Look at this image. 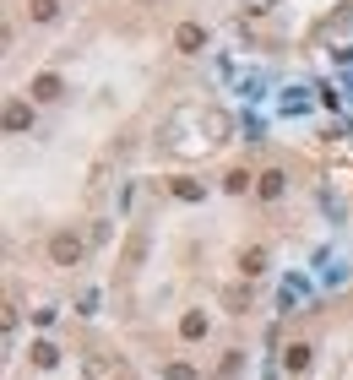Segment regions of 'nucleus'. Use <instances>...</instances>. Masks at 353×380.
I'll return each instance as SVG.
<instances>
[{
    "label": "nucleus",
    "instance_id": "1",
    "mask_svg": "<svg viewBox=\"0 0 353 380\" xmlns=\"http://www.w3.org/2000/svg\"><path fill=\"white\" fill-rule=\"evenodd\" d=\"M49 261H55V266H76V261H82V240L60 228V234L49 240Z\"/></svg>",
    "mask_w": 353,
    "mask_h": 380
},
{
    "label": "nucleus",
    "instance_id": "2",
    "mask_svg": "<svg viewBox=\"0 0 353 380\" xmlns=\"http://www.w3.org/2000/svg\"><path fill=\"white\" fill-rule=\"evenodd\" d=\"M174 49H180V55H201V49H207V27H201V22H180V27H174Z\"/></svg>",
    "mask_w": 353,
    "mask_h": 380
},
{
    "label": "nucleus",
    "instance_id": "3",
    "mask_svg": "<svg viewBox=\"0 0 353 380\" xmlns=\"http://www.w3.org/2000/svg\"><path fill=\"white\" fill-rule=\"evenodd\" d=\"M283 190H288V174H283V169H267V174L255 180V196H261V201H277Z\"/></svg>",
    "mask_w": 353,
    "mask_h": 380
},
{
    "label": "nucleus",
    "instance_id": "4",
    "mask_svg": "<svg viewBox=\"0 0 353 380\" xmlns=\"http://www.w3.org/2000/svg\"><path fill=\"white\" fill-rule=\"evenodd\" d=\"M27 125H33V109H27L22 98H11V103H6V131H11V136H22Z\"/></svg>",
    "mask_w": 353,
    "mask_h": 380
},
{
    "label": "nucleus",
    "instance_id": "5",
    "mask_svg": "<svg viewBox=\"0 0 353 380\" xmlns=\"http://www.w3.org/2000/svg\"><path fill=\"white\" fill-rule=\"evenodd\" d=\"M27 93H33L39 103H55V98H60V77H49V71H44V77H33V87H27Z\"/></svg>",
    "mask_w": 353,
    "mask_h": 380
},
{
    "label": "nucleus",
    "instance_id": "6",
    "mask_svg": "<svg viewBox=\"0 0 353 380\" xmlns=\"http://www.w3.org/2000/svg\"><path fill=\"white\" fill-rule=\"evenodd\" d=\"M27 17L33 22H55L60 17V0H27Z\"/></svg>",
    "mask_w": 353,
    "mask_h": 380
},
{
    "label": "nucleus",
    "instance_id": "7",
    "mask_svg": "<svg viewBox=\"0 0 353 380\" xmlns=\"http://www.w3.org/2000/svg\"><path fill=\"white\" fill-rule=\"evenodd\" d=\"M180 337H190V342H196V337H207V315H201V310H190V315L180 320Z\"/></svg>",
    "mask_w": 353,
    "mask_h": 380
},
{
    "label": "nucleus",
    "instance_id": "8",
    "mask_svg": "<svg viewBox=\"0 0 353 380\" xmlns=\"http://www.w3.org/2000/svg\"><path fill=\"white\" fill-rule=\"evenodd\" d=\"M283 364H288L293 375H299V369H310V342H293L288 353H283Z\"/></svg>",
    "mask_w": 353,
    "mask_h": 380
},
{
    "label": "nucleus",
    "instance_id": "9",
    "mask_svg": "<svg viewBox=\"0 0 353 380\" xmlns=\"http://www.w3.org/2000/svg\"><path fill=\"white\" fill-rule=\"evenodd\" d=\"M239 272H245V277H261V272H267V250H245V256H239Z\"/></svg>",
    "mask_w": 353,
    "mask_h": 380
},
{
    "label": "nucleus",
    "instance_id": "10",
    "mask_svg": "<svg viewBox=\"0 0 353 380\" xmlns=\"http://www.w3.org/2000/svg\"><path fill=\"white\" fill-rule=\"evenodd\" d=\"M223 190L245 196V190H250V174H245V169H229V174H223Z\"/></svg>",
    "mask_w": 353,
    "mask_h": 380
},
{
    "label": "nucleus",
    "instance_id": "11",
    "mask_svg": "<svg viewBox=\"0 0 353 380\" xmlns=\"http://www.w3.org/2000/svg\"><path fill=\"white\" fill-rule=\"evenodd\" d=\"M55 359H60V353H55V342H33V364H39V369H49Z\"/></svg>",
    "mask_w": 353,
    "mask_h": 380
},
{
    "label": "nucleus",
    "instance_id": "12",
    "mask_svg": "<svg viewBox=\"0 0 353 380\" xmlns=\"http://www.w3.org/2000/svg\"><path fill=\"white\" fill-rule=\"evenodd\" d=\"M168 190H174L180 201H201V185H196V180H174Z\"/></svg>",
    "mask_w": 353,
    "mask_h": 380
},
{
    "label": "nucleus",
    "instance_id": "13",
    "mask_svg": "<svg viewBox=\"0 0 353 380\" xmlns=\"http://www.w3.org/2000/svg\"><path fill=\"white\" fill-rule=\"evenodd\" d=\"M164 380H196V369H190V364H168Z\"/></svg>",
    "mask_w": 353,
    "mask_h": 380
},
{
    "label": "nucleus",
    "instance_id": "14",
    "mask_svg": "<svg viewBox=\"0 0 353 380\" xmlns=\"http://www.w3.org/2000/svg\"><path fill=\"white\" fill-rule=\"evenodd\" d=\"M272 0H245V11H267Z\"/></svg>",
    "mask_w": 353,
    "mask_h": 380
}]
</instances>
